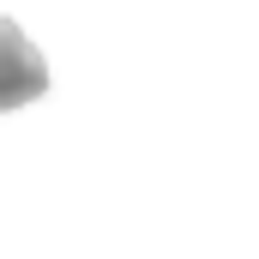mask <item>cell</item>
<instances>
[{
    "label": "cell",
    "instance_id": "cell-1",
    "mask_svg": "<svg viewBox=\"0 0 259 259\" xmlns=\"http://www.w3.org/2000/svg\"><path fill=\"white\" fill-rule=\"evenodd\" d=\"M42 91H49V61H42V49L24 36L18 18H0V115L36 103Z\"/></svg>",
    "mask_w": 259,
    "mask_h": 259
}]
</instances>
